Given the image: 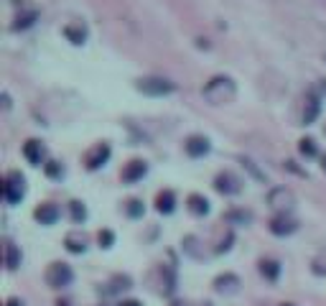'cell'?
<instances>
[{
    "instance_id": "52a82bcc",
    "label": "cell",
    "mask_w": 326,
    "mask_h": 306,
    "mask_svg": "<svg viewBox=\"0 0 326 306\" xmlns=\"http://www.w3.org/2000/svg\"><path fill=\"white\" fill-rule=\"evenodd\" d=\"M296 230V220L291 215H275L270 222V232L273 235H291Z\"/></svg>"
},
{
    "instance_id": "7402d4cb",
    "label": "cell",
    "mask_w": 326,
    "mask_h": 306,
    "mask_svg": "<svg viewBox=\"0 0 326 306\" xmlns=\"http://www.w3.org/2000/svg\"><path fill=\"white\" fill-rule=\"evenodd\" d=\"M316 115H319V102H316V100H309V110L303 112V123L311 125V123L316 120Z\"/></svg>"
},
{
    "instance_id": "4fadbf2b",
    "label": "cell",
    "mask_w": 326,
    "mask_h": 306,
    "mask_svg": "<svg viewBox=\"0 0 326 306\" xmlns=\"http://www.w3.org/2000/svg\"><path fill=\"white\" fill-rule=\"evenodd\" d=\"M33 215H36V220H39L41 225H54V222L59 220V209H56L54 204H41Z\"/></svg>"
},
{
    "instance_id": "44dd1931",
    "label": "cell",
    "mask_w": 326,
    "mask_h": 306,
    "mask_svg": "<svg viewBox=\"0 0 326 306\" xmlns=\"http://www.w3.org/2000/svg\"><path fill=\"white\" fill-rule=\"evenodd\" d=\"M69 209H71V220H74V222H84L87 209H84V204H82V202H71V204H69Z\"/></svg>"
},
{
    "instance_id": "9c48e42d",
    "label": "cell",
    "mask_w": 326,
    "mask_h": 306,
    "mask_svg": "<svg viewBox=\"0 0 326 306\" xmlns=\"http://www.w3.org/2000/svg\"><path fill=\"white\" fill-rule=\"evenodd\" d=\"M184 148H186L189 156L199 158V156H206V153H209V141H206L204 136H191V138L184 143Z\"/></svg>"
},
{
    "instance_id": "6da1fadb",
    "label": "cell",
    "mask_w": 326,
    "mask_h": 306,
    "mask_svg": "<svg viewBox=\"0 0 326 306\" xmlns=\"http://www.w3.org/2000/svg\"><path fill=\"white\" fill-rule=\"evenodd\" d=\"M201 94H204V100L209 105H227V102H232L237 97V87H235V82L229 76H214V79H209L204 84Z\"/></svg>"
},
{
    "instance_id": "7c38bea8",
    "label": "cell",
    "mask_w": 326,
    "mask_h": 306,
    "mask_svg": "<svg viewBox=\"0 0 326 306\" xmlns=\"http://www.w3.org/2000/svg\"><path fill=\"white\" fill-rule=\"evenodd\" d=\"M237 286H240V278L232 276V273L219 276V278L214 281V289H217L219 294H237Z\"/></svg>"
},
{
    "instance_id": "9a60e30c",
    "label": "cell",
    "mask_w": 326,
    "mask_h": 306,
    "mask_svg": "<svg viewBox=\"0 0 326 306\" xmlns=\"http://www.w3.org/2000/svg\"><path fill=\"white\" fill-rule=\"evenodd\" d=\"M174 207H176V197H174V192H161V194L156 197V209H158V212L171 215Z\"/></svg>"
},
{
    "instance_id": "4316f807",
    "label": "cell",
    "mask_w": 326,
    "mask_h": 306,
    "mask_svg": "<svg viewBox=\"0 0 326 306\" xmlns=\"http://www.w3.org/2000/svg\"><path fill=\"white\" fill-rule=\"evenodd\" d=\"M118 306H143L140 301H123V304H118Z\"/></svg>"
},
{
    "instance_id": "ac0fdd59",
    "label": "cell",
    "mask_w": 326,
    "mask_h": 306,
    "mask_svg": "<svg viewBox=\"0 0 326 306\" xmlns=\"http://www.w3.org/2000/svg\"><path fill=\"white\" fill-rule=\"evenodd\" d=\"M189 209H191L194 215H206V212H209V202H206L201 194H191V197H189Z\"/></svg>"
},
{
    "instance_id": "f546056e",
    "label": "cell",
    "mask_w": 326,
    "mask_h": 306,
    "mask_svg": "<svg viewBox=\"0 0 326 306\" xmlns=\"http://www.w3.org/2000/svg\"><path fill=\"white\" fill-rule=\"evenodd\" d=\"M174 306H184V304H174Z\"/></svg>"
},
{
    "instance_id": "f1b7e54d",
    "label": "cell",
    "mask_w": 326,
    "mask_h": 306,
    "mask_svg": "<svg viewBox=\"0 0 326 306\" xmlns=\"http://www.w3.org/2000/svg\"><path fill=\"white\" fill-rule=\"evenodd\" d=\"M321 168H324V171H326V156H324V158H321Z\"/></svg>"
},
{
    "instance_id": "83f0119b",
    "label": "cell",
    "mask_w": 326,
    "mask_h": 306,
    "mask_svg": "<svg viewBox=\"0 0 326 306\" xmlns=\"http://www.w3.org/2000/svg\"><path fill=\"white\" fill-rule=\"evenodd\" d=\"M8 306H23V304H21L18 299H10V301H8Z\"/></svg>"
},
{
    "instance_id": "1f68e13d",
    "label": "cell",
    "mask_w": 326,
    "mask_h": 306,
    "mask_svg": "<svg viewBox=\"0 0 326 306\" xmlns=\"http://www.w3.org/2000/svg\"><path fill=\"white\" fill-rule=\"evenodd\" d=\"M324 130H326V128H324Z\"/></svg>"
},
{
    "instance_id": "ffe728a7",
    "label": "cell",
    "mask_w": 326,
    "mask_h": 306,
    "mask_svg": "<svg viewBox=\"0 0 326 306\" xmlns=\"http://www.w3.org/2000/svg\"><path fill=\"white\" fill-rule=\"evenodd\" d=\"M298 151H301V156H306V158L319 156V148H316V143H314L311 138H303V141L298 143Z\"/></svg>"
},
{
    "instance_id": "30bf717a",
    "label": "cell",
    "mask_w": 326,
    "mask_h": 306,
    "mask_svg": "<svg viewBox=\"0 0 326 306\" xmlns=\"http://www.w3.org/2000/svg\"><path fill=\"white\" fill-rule=\"evenodd\" d=\"M107 158H110V146H105V143H102V146H97V148H92V151H89V156H87V168H89V171H94V168H100Z\"/></svg>"
},
{
    "instance_id": "cb8c5ba5",
    "label": "cell",
    "mask_w": 326,
    "mask_h": 306,
    "mask_svg": "<svg viewBox=\"0 0 326 306\" xmlns=\"http://www.w3.org/2000/svg\"><path fill=\"white\" fill-rule=\"evenodd\" d=\"M97 240H100V245H102V247H110V245L115 242V235H112L110 230H102V232L97 235Z\"/></svg>"
},
{
    "instance_id": "3957f363",
    "label": "cell",
    "mask_w": 326,
    "mask_h": 306,
    "mask_svg": "<svg viewBox=\"0 0 326 306\" xmlns=\"http://www.w3.org/2000/svg\"><path fill=\"white\" fill-rule=\"evenodd\" d=\"M267 204H270L278 215H291V212H293V207H296V197H293V192H291V189L278 186V189H273V192H270Z\"/></svg>"
},
{
    "instance_id": "4dcf8cb0",
    "label": "cell",
    "mask_w": 326,
    "mask_h": 306,
    "mask_svg": "<svg viewBox=\"0 0 326 306\" xmlns=\"http://www.w3.org/2000/svg\"><path fill=\"white\" fill-rule=\"evenodd\" d=\"M283 306H293V304H283Z\"/></svg>"
},
{
    "instance_id": "8992f818",
    "label": "cell",
    "mask_w": 326,
    "mask_h": 306,
    "mask_svg": "<svg viewBox=\"0 0 326 306\" xmlns=\"http://www.w3.org/2000/svg\"><path fill=\"white\" fill-rule=\"evenodd\" d=\"M214 186H217L219 194H237V192H240V179H237L235 174L224 171V174H219V176L214 179Z\"/></svg>"
},
{
    "instance_id": "7a4b0ae2",
    "label": "cell",
    "mask_w": 326,
    "mask_h": 306,
    "mask_svg": "<svg viewBox=\"0 0 326 306\" xmlns=\"http://www.w3.org/2000/svg\"><path fill=\"white\" fill-rule=\"evenodd\" d=\"M23 194H26V181H23V176H21L18 171H10V174L5 176V184H3V197H5V202H8V204H18V202L23 199Z\"/></svg>"
},
{
    "instance_id": "603a6c76",
    "label": "cell",
    "mask_w": 326,
    "mask_h": 306,
    "mask_svg": "<svg viewBox=\"0 0 326 306\" xmlns=\"http://www.w3.org/2000/svg\"><path fill=\"white\" fill-rule=\"evenodd\" d=\"M33 21H36V13H23V15H18V18H15L13 28H15V31H18V28H28Z\"/></svg>"
},
{
    "instance_id": "5b68a950",
    "label": "cell",
    "mask_w": 326,
    "mask_h": 306,
    "mask_svg": "<svg viewBox=\"0 0 326 306\" xmlns=\"http://www.w3.org/2000/svg\"><path fill=\"white\" fill-rule=\"evenodd\" d=\"M46 283H49L51 289L69 286V283H71V268L64 265V263H51L49 271H46Z\"/></svg>"
},
{
    "instance_id": "e0dca14e",
    "label": "cell",
    "mask_w": 326,
    "mask_h": 306,
    "mask_svg": "<svg viewBox=\"0 0 326 306\" xmlns=\"http://www.w3.org/2000/svg\"><path fill=\"white\" fill-rule=\"evenodd\" d=\"M21 265V253L15 250L13 242H5V268L8 271H15Z\"/></svg>"
},
{
    "instance_id": "484cf974",
    "label": "cell",
    "mask_w": 326,
    "mask_h": 306,
    "mask_svg": "<svg viewBox=\"0 0 326 306\" xmlns=\"http://www.w3.org/2000/svg\"><path fill=\"white\" fill-rule=\"evenodd\" d=\"M44 166H46V174H49V176H62V166H59V163L49 161V163H44Z\"/></svg>"
},
{
    "instance_id": "d6986e66",
    "label": "cell",
    "mask_w": 326,
    "mask_h": 306,
    "mask_svg": "<svg viewBox=\"0 0 326 306\" xmlns=\"http://www.w3.org/2000/svg\"><path fill=\"white\" fill-rule=\"evenodd\" d=\"M260 273L267 278V281H275L278 273H280V265L275 260H260Z\"/></svg>"
},
{
    "instance_id": "2e32d148",
    "label": "cell",
    "mask_w": 326,
    "mask_h": 306,
    "mask_svg": "<svg viewBox=\"0 0 326 306\" xmlns=\"http://www.w3.org/2000/svg\"><path fill=\"white\" fill-rule=\"evenodd\" d=\"M64 36L71 41V44H84L87 28H84L82 23H69V26H64Z\"/></svg>"
},
{
    "instance_id": "5bb4252c",
    "label": "cell",
    "mask_w": 326,
    "mask_h": 306,
    "mask_svg": "<svg viewBox=\"0 0 326 306\" xmlns=\"http://www.w3.org/2000/svg\"><path fill=\"white\" fill-rule=\"evenodd\" d=\"M64 245H66L69 253H84V250H87V237H84L82 232H69Z\"/></svg>"
},
{
    "instance_id": "8fae6325",
    "label": "cell",
    "mask_w": 326,
    "mask_h": 306,
    "mask_svg": "<svg viewBox=\"0 0 326 306\" xmlns=\"http://www.w3.org/2000/svg\"><path fill=\"white\" fill-rule=\"evenodd\" d=\"M145 176V163L143 161H130L125 168H123V181L125 184H135L138 179Z\"/></svg>"
},
{
    "instance_id": "277c9868",
    "label": "cell",
    "mask_w": 326,
    "mask_h": 306,
    "mask_svg": "<svg viewBox=\"0 0 326 306\" xmlns=\"http://www.w3.org/2000/svg\"><path fill=\"white\" fill-rule=\"evenodd\" d=\"M138 89H140L143 94L161 97V94H171V92H174V82L161 79V76H145V79L138 82Z\"/></svg>"
},
{
    "instance_id": "d4e9b609",
    "label": "cell",
    "mask_w": 326,
    "mask_h": 306,
    "mask_svg": "<svg viewBox=\"0 0 326 306\" xmlns=\"http://www.w3.org/2000/svg\"><path fill=\"white\" fill-rule=\"evenodd\" d=\"M128 215H130V217H140V215H143V202L130 199V202H128Z\"/></svg>"
},
{
    "instance_id": "ba28073f",
    "label": "cell",
    "mask_w": 326,
    "mask_h": 306,
    "mask_svg": "<svg viewBox=\"0 0 326 306\" xmlns=\"http://www.w3.org/2000/svg\"><path fill=\"white\" fill-rule=\"evenodd\" d=\"M23 156H26V161L28 163H33V166H39V163H44V146L39 143V141H26V146H23Z\"/></svg>"
}]
</instances>
